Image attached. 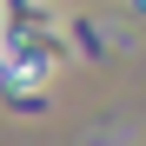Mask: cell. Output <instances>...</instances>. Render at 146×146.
<instances>
[]
</instances>
